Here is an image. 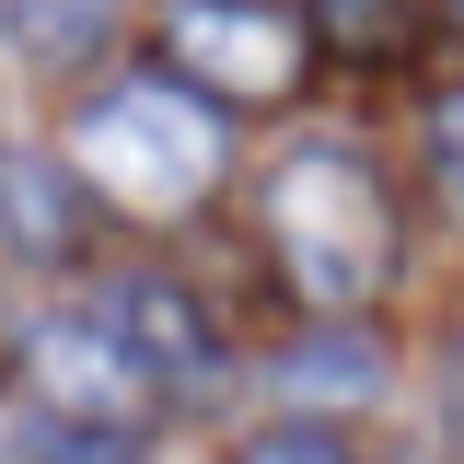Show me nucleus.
Instances as JSON below:
<instances>
[{
    "mask_svg": "<svg viewBox=\"0 0 464 464\" xmlns=\"http://www.w3.org/2000/svg\"><path fill=\"white\" fill-rule=\"evenodd\" d=\"M453 24H464V0H453Z\"/></svg>",
    "mask_w": 464,
    "mask_h": 464,
    "instance_id": "12",
    "label": "nucleus"
},
{
    "mask_svg": "<svg viewBox=\"0 0 464 464\" xmlns=\"http://www.w3.org/2000/svg\"><path fill=\"white\" fill-rule=\"evenodd\" d=\"M163 70L209 105H290L302 70H314V24L279 12V0H174Z\"/></svg>",
    "mask_w": 464,
    "mask_h": 464,
    "instance_id": "3",
    "label": "nucleus"
},
{
    "mask_svg": "<svg viewBox=\"0 0 464 464\" xmlns=\"http://www.w3.org/2000/svg\"><path fill=\"white\" fill-rule=\"evenodd\" d=\"M232 163V116L209 93H186L174 70H140V82H116L82 105L70 128V174L82 186H105L116 209H151V221H186Z\"/></svg>",
    "mask_w": 464,
    "mask_h": 464,
    "instance_id": "2",
    "label": "nucleus"
},
{
    "mask_svg": "<svg viewBox=\"0 0 464 464\" xmlns=\"http://www.w3.org/2000/svg\"><path fill=\"white\" fill-rule=\"evenodd\" d=\"M12 464H128L116 430H70V418H24L12 430Z\"/></svg>",
    "mask_w": 464,
    "mask_h": 464,
    "instance_id": "10",
    "label": "nucleus"
},
{
    "mask_svg": "<svg viewBox=\"0 0 464 464\" xmlns=\"http://www.w3.org/2000/svg\"><path fill=\"white\" fill-rule=\"evenodd\" d=\"M267 244L314 314H360L395 279V186L360 140H290L267 163Z\"/></svg>",
    "mask_w": 464,
    "mask_h": 464,
    "instance_id": "1",
    "label": "nucleus"
},
{
    "mask_svg": "<svg viewBox=\"0 0 464 464\" xmlns=\"http://www.w3.org/2000/svg\"><path fill=\"white\" fill-rule=\"evenodd\" d=\"M0 232L24 256H82V186L47 151H0Z\"/></svg>",
    "mask_w": 464,
    "mask_h": 464,
    "instance_id": "7",
    "label": "nucleus"
},
{
    "mask_svg": "<svg viewBox=\"0 0 464 464\" xmlns=\"http://www.w3.org/2000/svg\"><path fill=\"white\" fill-rule=\"evenodd\" d=\"M105 325L128 337V360L151 372V395H209V383H221V337H209V314L174 279H116Z\"/></svg>",
    "mask_w": 464,
    "mask_h": 464,
    "instance_id": "5",
    "label": "nucleus"
},
{
    "mask_svg": "<svg viewBox=\"0 0 464 464\" xmlns=\"http://www.w3.org/2000/svg\"><path fill=\"white\" fill-rule=\"evenodd\" d=\"M0 35L24 70H82L116 35V0H0Z\"/></svg>",
    "mask_w": 464,
    "mask_h": 464,
    "instance_id": "8",
    "label": "nucleus"
},
{
    "mask_svg": "<svg viewBox=\"0 0 464 464\" xmlns=\"http://www.w3.org/2000/svg\"><path fill=\"white\" fill-rule=\"evenodd\" d=\"M24 395H35V418H70V430H140L151 418V372L128 360V337H116L105 314H47L35 337H24Z\"/></svg>",
    "mask_w": 464,
    "mask_h": 464,
    "instance_id": "4",
    "label": "nucleus"
},
{
    "mask_svg": "<svg viewBox=\"0 0 464 464\" xmlns=\"http://www.w3.org/2000/svg\"><path fill=\"white\" fill-rule=\"evenodd\" d=\"M279 395H290V418H348V406H372L383 395V337H360L348 314H325L314 337L279 348Z\"/></svg>",
    "mask_w": 464,
    "mask_h": 464,
    "instance_id": "6",
    "label": "nucleus"
},
{
    "mask_svg": "<svg viewBox=\"0 0 464 464\" xmlns=\"http://www.w3.org/2000/svg\"><path fill=\"white\" fill-rule=\"evenodd\" d=\"M232 464H360V453H348L337 418H267V430L232 441Z\"/></svg>",
    "mask_w": 464,
    "mask_h": 464,
    "instance_id": "9",
    "label": "nucleus"
},
{
    "mask_svg": "<svg viewBox=\"0 0 464 464\" xmlns=\"http://www.w3.org/2000/svg\"><path fill=\"white\" fill-rule=\"evenodd\" d=\"M430 174H441V198L464 209V82L430 105Z\"/></svg>",
    "mask_w": 464,
    "mask_h": 464,
    "instance_id": "11",
    "label": "nucleus"
}]
</instances>
